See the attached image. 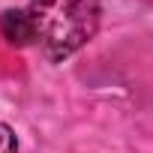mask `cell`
Here are the masks:
<instances>
[{"label": "cell", "mask_w": 153, "mask_h": 153, "mask_svg": "<svg viewBox=\"0 0 153 153\" xmlns=\"http://www.w3.org/2000/svg\"><path fill=\"white\" fill-rule=\"evenodd\" d=\"M27 12L39 51L45 60L60 63L96 36L102 6L99 0H30Z\"/></svg>", "instance_id": "1"}, {"label": "cell", "mask_w": 153, "mask_h": 153, "mask_svg": "<svg viewBox=\"0 0 153 153\" xmlns=\"http://www.w3.org/2000/svg\"><path fill=\"white\" fill-rule=\"evenodd\" d=\"M0 36L9 45L24 48V45H36V33H33V21L27 9H6L0 15Z\"/></svg>", "instance_id": "2"}, {"label": "cell", "mask_w": 153, "mask_h": 153, "mask_svg": "<svg viewBox=\"0 0 153 153\" xmlns=\"http://www.w3.org/2000/svg\"><path fill=\"white\" fill-rule=\"evenodd\" d=\"M0 153H18V138H15V129L0 123Z\"/></svg>", "instance_id": "3"}]
</instances>
